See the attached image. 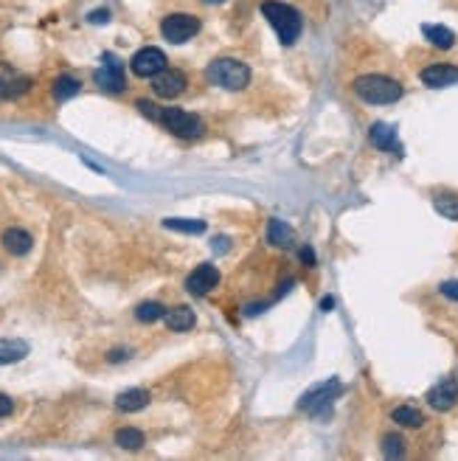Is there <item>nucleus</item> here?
<instances>
[{"label": "nucleus", "instance_id": "34", "mask_svg": "<svg viewBox=\"0 0 458 461\" xmlns=\"http://www.w3.org/2000/svg\"><path fill=\"white\" fill-rule=\"evenodd\" d=\"M205 3H225V0H205Z\"/></svg>", "mask_w": 458, "mask_h": 461}, {"label": "nucleus", "instance_id": "25", "mask_svg": "<svg viewBox=\"0 0 458 461\" xmlns=\"http://www.w3.org/2000/svg\"><path fill=\"white\" fill-rule=\"evenodd\" d=\"M31 88V82L29 79H0V99H15V96H20V93H26Z\"/></svg>", "mask_w": 458, "mask_h": 461}, {"label": "nucleus", "instance_id": "6", "mask_svg": "<svg viewBox=\"0 0 458 461\" xmlns=\"http://www.w3.org/2000/svg\"><path fill=\"white\" fill-rule=\"evenodd\" d=\"M129 68L141 79H155L161 71H166V54L155 45H146L129 59Z\"/></svg>", "mask_w": 458, "mask_h": 461}, {"label": "nucleus", "instance_id": "19", "mask_svg": "<svg viewBox=\"0 0 458 461\" xmlns=\"http://www.w3.org/2000/svg\"><path fill=\"white\" fill-rule=\"evenodd\" d=\"M267 239H270L276 248H292L295 231H292L284 220H270V225H267Z\"/></svg>", "mask_w": 458, "mask_h": 461}, {"label": "nucleus", "instance_id": "28", "mask_svg": "<svg viewBox=\"0 0 458 461\" xmlns=\"http://www.w3.org/2000/svg\"><path fill=\"white\" fill-rule=\"evenodd\" d=\"M441 296H447L450 301H458V279L441 282Z\"/></svg>", "mask_w": 458, "mask_h": 461}, {"label": "nucleus", "instance_id": "10", "mask_svg": "<svg viewBox=\"0 0 458 461\" xmlns=\"http://www.w3.org/2000/svg\"><path fill=\"white\" fill-rule=\"evenodd\" d=\"M368 138L377 149L383 152H391V155H402V144L397 138V127L386 124V121H374L371 129H368Z\"/></svg>", "mask_w": 458, "mask_h": 461}, {"label": "nucleus", "instance_id": "14", "mask_svg": "<svg viewBox=\"0 0 458 461\" xmlns=\"http://www.w3.org/2000/svg\"><path fill=\"white\" fill-rule=\"evenodd\" d=\"M146 405H149V391H143V388H129V391L118 394V400H116V408L124 414L143 411Z\"/></svg>", "mask_w": 458, "mask_h": 461}, {"label": "nucleus", "instance_id": "27", "mask_svg": "<svg viewBox=\"0 0 458 461\" xmlns=\"http://www.w3.org/2000/svg\"><path fill=\"white\" fill-rule=\"evenodd\" d=\"M383 455L386 458H402L405 455V439L397 436V433H388L383 439Z\"/></svg>", "mask_w": 458, "mask_h": 461}, {"label": "nucleus", "instance_id": "2", "mask_svg": "<svg viewBox=\"0 0 458 461\" xmlns=\"http://www.w3.org/2000/svg\"><path fill=\"white\" fill-rule=\"evenodd\" d=\"M352 88H354L357 99H363L365 104H394L402 99V85L383 74H365V76L354 79Z\"/></svg>", "mask_w": 458, "mask_h": 461}, {"label": "nucleus", "instance_id": "9", "mask_svg": "<svg viewBox=\"0 0 458 461\" xmlns=\"http://www.w3.org/2000/svg\"><path fill=\"white\" fill-rule=\"evenodd\" d=\"M455 403H458V382H455L452 377L439 380V382L427 391V405H430L433 411H450Z\"/></svg>", "mask_w": 458, "mask_h": 461}, {"label": "nucleus", "instance_id": "17", "mask_svg": "<svg viewBox=\"0 0 458 461\" xmlns=\"http://www.w3.org/2000/svg\"><path fill=\"white\" fill-rule=\"evenodd\" d=\"M422 34H425V40H427L430 45H436V48H441V51H447V48L455 45V34H452L447 26L425 23V26H422Z\"/></svg>", "mask_w": 458, "mask_h": 461}, {"label": "nucleus", "instance_id": "20", "mask_svg": "<svg viewBox=\"0 0 458 461\" xmlns=\"http://www.w3.org/2000/svg\"><path fill=\"white\" fill-rule=\"evenodd\" d=\"M391 419H394L397 425H402V428H422V425H425V414H422L419 408H413V405H400V408H394Z\"/></svg>", "mask_w": 458, "mask_h": 461}, {"label": "nucleus", "instance_id": "3", "mask_svg": "<svg viewBox=\"0 0 458 461\" xmlns=\"http://www.w3.org/2000/svg\"><path fill=\"white\" fill-rule=\"evenodd\" d=\"M208 82L211 85H219L225 90H245L251 85V68L239 59H231V56H222V59H214L205 71Z\"/></svg>", "mask_w": 458, "mask_h": 461}, {"label": "nucleus", "instance_id": "26", "mask_svg": "<svg viewBox=\"0 0 458 461\" xmlns=\"http://www.w3.org/2000/svg\"><path fill=\"white\" fill-rule=\"evenodd\" d=\"M164 225L172 228V231H180V234H203L205 231L203 220H177V217H172V220H164Z\"/></svg>", "mask_w": 458, "mask_h": 461}, {"label": "nucleus", "instance_id": "33", "mask_svg": "<svg viewBox=\"0 0 458 461\" xmlns=\"http://www.w3.org/2000/svg\"><path fill=\"white\" fill-rule=\"evenodd\" d=\"M332 307H335V298H329V296H326V298L321 301V309H324V312H332Z\"/></svg>", "mask_w": 458, "mask_h": 461}, {"label": "nucleus", "instance_id": "18", "mask_svg": "<svg viewBox=\"0 0 458 461\" xmlns=\"http://www.w3.org/2000/svg\"><path fill=\"white\" fill-rule=\"evenodd\" d=\"M164 321H166V326L172 329V332H189V329L194 326V312L189 307H175L164 315Z\"/></svg>", "mask_w": 458, "mask_h": 461}, {"label": "nucleus", "instance_id": "8", "mask_svg": "<svg viewBox=\"0 0 458 461\" xmlns=\"http://www.w3.org/2000/svg\"><path fill=\"white\" fill-rule=\"evenodd\" d=\"M96 82L102 90L107 93H121L127 88V79H124V62L116 56V54H104L102 56V68L96 71Z\"/></svg>", "mask_w": 458, "mask_h": 461}, {"label": "nucleus", "instance_id": "16", "mask_svg": "<svg viewBox=\"0 0 458 461\" xmlns=\"http://www.w3.org/2000/svg\"><path fill=\"white\" fill-rule=\"evenodd\" d=\"M29 355V343L17 338H0V366L20 363Z\"/></svg>", "mask_w": 458, "mask_h": 461}, {"label": "nucleus", "instance_id": "4", "mask_svg": "<svg viewBox=\"0 0 458 461\" xmlns=\"http://www.w3.org/2000/svg\"><path fill=\"white\" fill-rule=\"evenodd\" d=\"M340 391H343L340 380L332 377V380H326V382H321V385H315V388H310L307 394H303L298 408L313 414V416H329L332 414V403L340 397Z\"/></svg>", "mask_w": 458, "mask_h": 461}, {"label": "nucleus", "instance_id": "1", "mask_svg": "<svg viewBox=\"0 0 458 461\" xmlns=\"http://www.w3.org/2000/svg\"><path fill=\"white\" fill-rule=\"evenodd\" d=\"M262 15L267 17V23L276 29L281 45H292L301 31H303V17L298 9H292L290 3H281V0H264L262 3Z\"/></svg>", "mask_w": 458, "mask_h": 461}, {"label": "nucleus", "instance_id": "5", "mask_svg": "<svg viewBox=\"0 0 458 461\" xmlns=\"http://www.w3.org/2000/svg\"><path fill=\"white\" fill-rule=\"evenodd\" d=\"M158 121L177 138H200L203 136V121L194 113H186L180 107H164Z\"/></svg>", "mask_w": 458, "mask_h": 461}, {"label": "nucleus", "instance_id": "22", "mask_svg": "<svg viewBox=\"0 0 458 461\" xmlns=\"http://www.w3.org/2000/svg\"><path fill=\"white\" fill-rule=\"evenodd\" d=\"M116 444L124 447V450H141L146 444V436L138 430V428H121L116 433Z\"/></svg>", "mask_w": 458, "mask_h": 461}, {"label": "nucleus", "instance_id": "30", "mask_svg": "<svg viewBox=\"0 0 458 461\" xmlns=\"http://www.w3.org/2000/svg\"><path fill=\"white\" fill-rule=\"evenodd\" d=\"M15 411V403L6 397V394H0V419H3V416H9Z\"/></svg>", "mask_w": 458, "mask_h": 461}, {"label": "nucleus", "instance_id": "13", "mask_svg": "<svg viewBox=\"0 0 458 461\" xmlns=\"http://www.w3.org/2000/svg\"><path fill=\"white\" fill-rule=\"evenodd\" d=\"M422 85L439 90V88H450V85H458V68L455 65H427V68L422 71Z\"/></svg>", "mask_w": 458, "mask_h": 461}, {"label": "nucleus", "instance_id": "24", "mask_svg": "<svg viewBox=\"0 0 458 461\" xmlns=\"http://www.w3.org/2000/svg\"><path fill=\"white\" fill-rule=\"evenodd\" d=\"M166 315V309H164V304H158V301H143L138 309H135V318L141 321V323H152V321H161Z\"/></svg>", "mask_w": 458, "mask_h": 461}, {"label": "nucleus", "instance_id": "7", "mask_svg": "<svg viewBox=\"0 0 458 461\" xmlns=\"http://www.w3.org/2000/svg\"><path fill=\"white\" fill-rule=\"evenodd\" d=\"M197 31H200V20H197L194 15H169V17H164V23H161V34H164L169 42H175V45L189 42Z\"/></svg>", "mask_w": 458, "mask_h": 461}, {"label": "nucleus", "instance_id": "29", "mask_svg": "<svg viewBox=\"0 0 458 461\" xmlns=\"http://www.w3.org/2000/svg\"><path fill=\"white\" fill-rule=\"evenodd\" d=\"M93 26H104V23H110V12L107 9H96V12H90V17H88Z\"/></svg>", "mask_w": 458, "mask_h": 461}, {"label": "nucleus", "instance_id": "12", "mask_svg": "<svg viewBox=\"0 0 458 461\" xmlns=\"http://www.w3.org/2000/svg\"><path fill=\"white\" fill-rule=\"evenodd\" d=\"M219 284V270L214 265H200L194 268V273L186 279V290L191 296H208L214 287Z\"/></svg>", "mask_w": 458, "mask_h": 461}, {"label": "nucleus", "instance_id": "15", "mask_svg": "<svg viewBox=\"0 0 458 461\" xmlns=\"http://www.w3.org/2000/svg\"><path fill=\"white\" fill-rule=\"evenodd\" d=\"M31 245H34V239H31V234L23 231V228H9V231L3 234V248H6L12 256H26V253L31 250Z\"/></svg>", "mask_w": 458, "mask_h": 461}, {"label": "nucleus", "instance_id": "32", "mask_svg": "<svg viewBox=\"0 0 458 461\" xmlns=\"http://www.w3.org/2000/svg\"><path fill=\"white\" fill-rule=\"evenodd\" d=\"M129 352H124V349H116V352H110V363H118V360H124Z\"/></svg>", "mask_w": 458, "mask_h": 461}, {"label": "nucleus", "instance_id": "11", "mask_svg": "<svg viewBox=\"0 0 458 461\" xmlns=\"http://www.w3.org/2000/svg\"><path fill=\"white\" fill-rule=\"evenodd\" d=\"M186 74L183 71H172V68H166V71H161L155 79H152V90H155L161 99H177L183 90H186Z\"/></svg>", "mask_w": 458, "mask_h": 461}, {"label": "nucleus", "instance_id": "21", "mask_svg": "<svg viewBox=\"0 0 458 461\" xmlns=\"http://www.w3.org/2000/svg\"><path fill=\"white\" fill-rule=\"evenodd\" d=\"M79 90H82V82L73 79V76H68V74H62V76L54 82V99H56V102H68V99H73Z\"/></svg>", "mask_w": 458, "mask_h": 461}, {"label": "nucleus", "instance_id": "31", "mask_svg": "<svg viewBox=\"0 0 458 461\" xmlns=\"http://www.w3.org/2000/svg\"><path fill=\"white\" fill-rule=\"evenodd\" d=\"M301 259L307 261V265H315V253H313V248H303V250H301Z\"/></svg>", "mask_w": 458, "mask_h": 461}, {"label": "nucleus", "instance_id": "23", "mask_svg": "<svg viewBox=\"0 0 458 461\" xmlns=\"http://www.w3.org/2000/svg\"><path fill=\"white\" fill-rule=\"evenodd\" d=\"M433 209L444 220H458V197L455 194H439L436 200H433Z\"/></svg>", "mask_w": 458, "mask_h": 461}]
</instances>
